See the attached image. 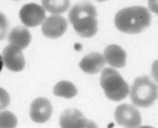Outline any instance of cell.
Here are the masks:
<instances>
[{
	"mask_svg": "<svg viewBox=\"0 0 158 128\" xmlns=\"http://www.w3.org/2000/svg\"><path fill=\"white\" fill-rule=\"evenodd\" d=\"M9 24L4 14L0 12V41L6 36L8 30Z\"/></svg>",
	"mask_w": 158,
	"mask_h": 128,
	"instance_id": "obj_17",
	"label": "cell"
},
{
	"mask_svg": "<svg viewBox=\"0 0 158 128\" xmlns=\"http://www.w3.org/2000/svg\"><path fill=\"white\" fill-rule=\"evenodd\" d=\"M13 0L16 1V0Z\"/></svg>",
	"mask_w": 158,
	"mask_h": 128,
	"instance_id": "obj_22",
	"label": "cell"
},
{
	"mask_svg": "<svg viewBox=\"0 0 158 128\" xmlns=\"http://www.w3.org/2000/svg\"><path fill=\"white\" fill-rule=\"evenodd\" d=\"M151 21L150 12L141 6L124 8L117 13L114 19L115 26L118 30L130 34L142 32L150 25Z\"/></svg>",
	"mask_w": 158,
	"mask_h": 128,
	"instance_id": "obj_2",
	"label": "cell"
},
{
	"mask_svg": "<svg viewBox=\"0 0 158 128\" xmlns=\"http://www.w3.org/2000/svg\"><path fill=\"white\" fill-rule=\"evenodd\" d=\"M105 64L103 55L100 53L94 52L84 56L80 62L79 66L85 73L94 74L101 71Z\"/></svg>",
	"mask_w": 158,
	"mask_h": 128,
	"instance_id": "obj_11",
	"label": "cell"
},
{
	"mask_svg": "<svg viewBox=\"0 0 158 128\" xmlns=\"http://www.w3.org/2000/svg\"><path fill=\"white\" fill-rule=\"evenodd\" d=\"M149 9L152 12L157 14L158 9V0H148Z\"/></svg>",
	"mask_w": 158,
	"mask_h": 128,
	"instance_id": "obj_19",
	"label": "cell"
},
{
	"mask_svg": "<svg viewBox=\"0 0 158 128\" xmlns=\"http://www.w3.org/2000/svg\"><path fill=\"white\" fill-rule=\"evenodd\" d=\"M103 55L105 62L112 67L120 68L125 65L126 53L121 47L117 45L108 46L105 48Z\"/></svg>",
	"mask_w": 158,
	"mask_h": 128,
	"instance_id": "obj_12",
	"label": "cell"
},
{
	"mask_svg": "<svg viewBox=\"0 0 158 128\" xmlns=\"http://www.w3.org/2000/svg\"><path fill=\"white\" fill-rule=\"evenodd\" d=\"M60 126L63 128H96L93 121L87 119L78 110L70 108L65 110L59 119Z\"/></svg>",
	"mask_w": 158,
	"mask_h": 128,
	"instance_id": "obj_5",
	"label": "cell"
},
{
	"mask_svg": "<svg viewBox=\"0 0 158 128\" xmlns=\"http://www.w3.org/2000/svg\"><path fill=\"white\" fill-rule=\"evenodd\" d=\"M17 123L16 117L11 112L5 111L0 112V128H14Z\"/></svg>",
	"mask_w": 158,
	"mask_h": 128,
	"instance_id": "obj_16",
	"label": "cell"
},
{
	"mask_svg": "<svg viewBox=\"0 0 158 128\" xmlns=\"http://www.w3.org/2000/svg\"><path fill=\"white\" fill-rule=\"evenodd\" d=\"M3 63L2 60V55L0 54V72L1 71L3 66Z\"/></svg>",
	"mask_w": 158,
	"mask_h": 128,
	"instance_id": "obj_20",
	"label": "cell"
},
{
	"mask_svg": "<svg viewBox=\"0 0 158 128\" xmlns=\"http://www.w3.org/2000/svg\"><path fill=\"white\" fill-rule=\"evenodd\" d=\"M2 56L3 64L9 69L19 72L24 68L25 60L20 48L9 44L3 49Z\"/></svg>",
	"mask_w": 158,
	"mask_h": 128,
	"instance_id": "obj_9",
	"label": "cell"
},
{
	"mask_svg": "<svg viewBox=\"0 0 158 128\" xmlns=\"http://www.w3.org/2000/svg\"><path fill=\"white\" fill-rule=\"evenodd\" d=\"M100 82L106 95L112 100H121L129 93L128 84L120 73L112 68H106L103 70Z\"/></svg>",
	"mask_w": 158,
	"mask_h": 128,
	"instance_id": "obj_4",
	"label": "cell"
},
{
	"mask_svg": "<svg viewBox=\"0 0 158 128\" xmlns=\"http://www.w3.org/2000/svg\"><path fill=\"white\" fill-rule=\"evenodd\" d=\"M52 111L50 101L45 98L40 97L35 99L31 104L30 115L35 122L43 123L50 118Z\"/></svg>",
	"mask_w": 158,
	"mask_h": 128,
	"instance_id": "obj_10",
	"label": "cell"
},
{
	"mask_svg": "<svg viewBox=\"0 0 158 128\" xmlns=\"http://www.w3.org/2000/svg\"><path fill=\"white\" fill-rule=\"evenodd\" d=\"M45 11L42 6L36 3H27L21 8L19 18L25 26L35 27L41 24L45 19Z\"/></svg>",
	"mask_w": 158,
	"mask_h": 128,
	"instance_id": "obj_7",
	"label": "cell"
},
{
	"mask_svg": "<svg viewBox=\"0 0 158 128\" xmlns=\"http://www.w3.org/2000/svg\"><path fill=\"white\" fill-rule=\"evenodd\" d=\"M31 40V35L26 27L19 26L14 28L8 36L9 44L23 50L27 48Z\"/></svg>",
	"mask_w": 158,
	"mask_h": 128,
	"instance_id": "obj_13",
	"label": "cell"
},
{
	"mask_svg": "<svg viewBox=\"0 0 158 128\" xmlns=\"http://www.w3.org/2000/svg\"><path fill=\"white\" fill-rule=\"evenodd\" d=\"M130 96L135 106L148 107L157 99L158 86L149 77L142 76L136 78L130 91Z\"/></svg>",
	"mask_w": 158,
	"mask_h": 128,
	"instance_id": "obj_3",
	"label": "cell"
},
{
	"mask_svg": "<svg viewBox=\"0 0 158 128\" xmlns=\"http://www.w3.org/2000/svg\"><path fill=\"white\" fill-rule=\"evenodd\" d=\"M10 102V96L7 92L0 87V110L6 108Z\"/></svg>",
	"mask_w": 158,
	"mask_h": 128,
	"instance_id": "obj_18",
	"label": "cell"
},
{
	"mask_svg": "<svg viewBox=\"0 0 158 128\" xmlns=\"http://www.w3.org/2000/svg\"><path fill=\"white\" fill-rule=\"evenodd\" d=\"M98 2H104V1H107V0H96Z\"/></svg>",
	"mask_w": 158,
	"mask_h": 128,
	"instance_id": "obj_21",
	"label": "cell"
},
{
	"mask_svg": "<svg viewBox=\"0 0 158 128\" xmlns=\"http://www.w3.org/2000/svg\"><path fill=\"white\" fill-rule=\"evenodd\" d=\"M114 117L118 124L126 127H138L141 123L138 110L134 106L127 104H122L116 108Z\"/></svg>",
	"mask_w": 158,
	"mask_h": 128,
	"instance_id": "obj_6",
	"label": "cell"
},
{
	"mask_svg": "<svg viewBox=\"0 0 158 128\" xmlns=\"http://www.w3.org/2000/svg\"><path fill=\"white\" fill-rule=\"evenodd\" d=\"M42 7L52 14L60 15L69 8L70 0H41Z\"/></svg>",
	"mask_w": 158,
	"mask_h": 128,
	"instance_id": "obj_14",
	"label": "cell"
},
{
	"mask_svg": "<svg viewBox=\"0 0 158 128\" xmlns=\"http://www.w3.org/2000/svg\"><path fill=\"white\" fill-rule=\"evenodd\" d=\"M97 12L94 6L85 0L79 2L72 7L69 19L75 30L81 37H93L98 30Z\"/></svg>",
	"mask_w": 158,
	"mask_h": 128,
	"instance_id": "obj_1",
	"label": "cell"
},
{
	"mask_svg": "<svg viewBox=\"0 0 158 128\" xmlns=\"http://www.w3.org/2000/svg\"><path fill=\"white\" fill-rule=\"evenodd\" d=\"M41 24L43 34L46 37L52 39L62 36L67 28L66 20L60 15L52 14L46 18Z\"/></svg>",
	"mask_w": 158,
	"mask_h": 128,
	"instance_id": "obj_8",
	"label": "cell"
},
{
	"mask_svg": "<svg viewBox=\"0 0 158 128\" xmlns=\"http://www.w3.org/2000/svg\"><path fill=\"white\" fill-rule=\"evenodd\" d=\"M53 91L56 96L67 99L74 97L77 93L75 86L72 82L65 80L57 83L54 86Z\"/></svg>",
	"mask_w": 158,
	"mask_h": 128,
	"instance_id": "obj_15",
	"label": "cell"
}]
</instances>
